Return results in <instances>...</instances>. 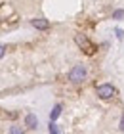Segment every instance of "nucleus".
<instances>
[{
	"label": "nucleus",
	"instance_id": "6",
	"mask_svg": "<svg viewBox=\"0 0 124 134\" xmlns=\"http://www.w3.org/2000/svg\"><path fill=\"white\" fill-rule=\"evenodd\" d=\"M59 115H61V105H55V107L52 109V113H50V119L55 121V119L59 117Z\"/></svg>",
	"mask_w": 124,
	"mask_h": 134
},
{
	"label": "nucleus",
	"instance_id": "11",
	"mask_svg": "<svg viewBox=\"0 0 124 134\" xmlns=\"http://www.w3.org/2000/svg\"><path fill=\"white\" fill-rule=\"evenodd\" d=\"M4 54H6V48H4V46H0V58H2Z\"/></svg>",
	"mask_w": 124,
	"mask_h": 134
},
{
	"label": "nucleus",
	"instance_id": "3",
	"mask_svg": "<svg viewBox=\"0 0 124 134\" xmlns=\"http://www.w3.org/2000/svg\"><path fill=\"white\" fill-rule=\"evenodd\" d=\"M115 94H116V90H115L113 84H99L97 86V96L101 100H111Z\"/></svg>",
	"mask_w": 124,
	"mask_h": 134
},
{
	"label": "nucleus",
	"instance_id": "4",
	"mask_svg": "<svg viewBox=\"0 0 124 134\" xmlns=\"http://www.w3.org/2000/svg\"><path fill=\"white\" fill-rule=\"evenodd\" d=\"M33 27L40 29V31H44V29L50 27V23H48V19H33Z\"/></svg>",
	"mask_w": 124,
	"mask_h": 134
},
{
	"label": "nucleus",
	"instance_id": "2",
	"mask_svg": "<svg viewBox=\"0 0 124 134\" xmlns=\"http://www.w3.org/2000/svg\"><path fill=\"white\" fill-rule=\"evenodd\" d=\"M86 67L84 65H74L73 69H71V73H69V81L71 82H82L84 79H86Z\"/></svg>",
	"mask_w": 124,
	"mask_h": 134
},
{
	"label": "nucleus",
	"instance_id": "5",
	"mask_svg": "<svg viewBox=\"0 0 124 134\" xmlns=\"http://www.w3.org/2000/svg\"><path fill=\"white\" fill-rule=\"evenodd\" d=\"M36 123H38V121H36L34 115H27V117H25V125H27L29 129H36Z\"/></svg>",
	"mask_w": 124,
	"mask_h": 134
},
{
	"label": "nucleus",
	"instance_id": "9",
	"mask_svg": "<svg viewBox=\"0 0 124 134\" xmlns=\"http://www.w3.org/2000/svg\"><path fill=\"white\" fill-rule=\"evenodd\" d=\"M116 36H119V38H122V36H124V33H122V29H116Z\"/></svg>",
	"mask_w": 124,
	"mask_h": 134
},
{
	"label": "nucleus",
	"instance_id": "8",
	"mask_svg": "<svg viewBox=\"0 0 124 134\" xmlns=\"http://www.w3.org/2000/svg\"><path fill=\"white\" fill-rule=\"evenodd\" d=\"M50 132H59V129H57V125H50Z\"/></svg>",
	"mask_w": 124,
	"mask_h": 134
},
{
	"label": "nucleus",
	"instance_id": "1",
	"mask_svg": "<svg viewBox=\"0 0 124 134\" xmlns=\"http://www.w3.org/2000/svg\"><path fill=\"white\" fill-rule=\"evenodd\" d=\"M74 42H76L78 48H80V50H82L84 54H88V56H92V54L96 52V46L92 44V42L86 38L84 35H76V36H74Z\"/></svg>",
	"mask_w": 124,
	"mask_h": 134
},
{
	"label": "nucleus",
	"instance_id": "10",
	"mask_svg": "<svg viewBox=\"0 0 124 134\" xmlns=\"http://www.w3.org/2000/svg\"><path fill=\"white\" fill-rule=\"evenodd\" d=\"M120 130L124 132V115H122V119H120Z\"/></svg>",
	"mask_w": 124,
	"mask_h": 134
},
{
	"label": "nucleus",
	"instance_id": "7",
	"mask_svg": "<svg viewBox=\"0 0 124 134\" xmlns=\"http://www.w3.org/2000/svg\"><path fill=\"white\" fill-rule=\"evenodd\" d=\"M113 17H115V19H120V17H124V10H116L115 14H113Z\"/></svg>",
	"mask_w": 124,
	"mask_h": 134
},
{
	"label": "nucleus",
	"instance_id": "12",
	"mask_svg": "<svg viewBox=\"0 0 124 134\" xmlns=\"http://www.w3.org/2000/svg\"><path fill=\"white\" fill-rule=\"evenodd\" d=\"M10 132H14V134H17V132H23L21 129H10Z\"/></svg>",
	"mask_w": 124,
	"mask_h": 134
}]
</instances>
